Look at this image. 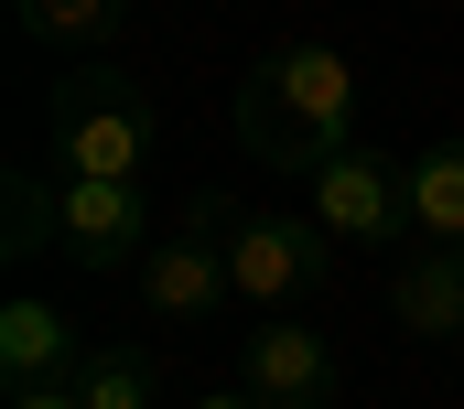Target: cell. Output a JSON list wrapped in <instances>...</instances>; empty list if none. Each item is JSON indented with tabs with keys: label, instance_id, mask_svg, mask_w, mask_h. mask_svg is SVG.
Listing matches in <instances>:
<instances>
[{
	"label": "cell",
	"instance_id": "obj_4",
	"mask_svg": "<svg viewBox=\"0 0 464 409\" xmlns=\"http://www.w3.org/2000/svg\"><path fill=\"white\" fill-rule=\"evenodd\" d=\"M130 281H140V312H151V323H217V312H237L227 248H217V226H206L195 204H184L173 237H151V259H140Z\"/></svg>",
	"mask_w": 464,
	"mask_h": 409
},
{
	"label": "cell",
	"instance_id": "obj_15",
	"mask_svg": "<svg viewBox=\"0 0 464 409\" xmlns=\"http://www.w3.org/2000/svg\"><path fill=\"white\" fill-rule=\"evenodd\" d=\"M195 409H270V399H248V388H206Z\"/></svg>",
	"mask_w": 464,
	"mask_h": 409
},
{
	"label": "cell",
	"instance_id": "obj_7",
	"mask_svg": "<svg viewBox=\"0 0 464 409\" xmlns=\"http://www.w3.org/2000/svg\"><path fill=\"white\" fill-rule=\"evenodd\" d=\"M54 204H65V259H76V270H140V259H151V195H140V184L54 173Z\"/></svg>",
	"mask_w": 464,
	"mask_h": 409
},
{
	"label": "cell",
	"instance_id": "obj_13",
	"mask_svg": "<svg viewBox=\"0 0 464 409\" xmlns=\"http://www.w3.org/2000/svg\"><path fill=\"white\" fill-rule=\"evenodd\" d=\"M0 215H11V270H33L44 248H65V204H54V173H11L0 184Z\"/></svg>",
	"mask_w": 464,
	"mask_h": 409
},
{
	"label": "cell",
	"instance_id": "obj_12",
	"mask_svg": "<svg viewBox=\"0 0 464 409\" xmlns=\"http://www.w3.org/2000/svg\"><path fill=\"white\" fill-rule=\"evenodd\" d=\"M76 399H87V409H151V399H162V356H151V345H87Z\"/></svg>",
	"mask_w": 464,
	"mask_h": 409
},
{
	"label": "cell",
	"instance_id": "obj_11",
	"mask_svg": "<svg viewBox=\"0 0 464 409\" xmlns=\"http://www.w3.org/2000/svg\"><path fill=\"white\" fill-rule=\"evenodd\" d=\"M119 11H130V0H11V22H22L33 43H54V54H109Z\"/></svg>",
	"mask_w": 464,
	"mask_h": 409
},
{
	"label": "cell",
	"instance_id": "obj_5",
	"mask_svg": "<svg viewBox=\"0 0 464 409\" xmlns=\"http://www.w3.org/2000/svg\"><path fill=\"white\" fill-rule=\"evenodd\" d=\"M314 226H324L335 248H389V237H411V184H400V162H389V151H335V162L314 173Z\"/></svg>",
	"mask_w": 464,
	"mask_h": 409
},
{
	"label": "cell",
	"instance_id": "obj_6",
	"mask_svg": "<svg viewBox=\"0 0 464 409\" xmlns=\"http://www.w3.org/2000/svg\"><path fill=\"white\" fill-rule=\"evenodd\" d=\"M237 388L270 409H335V345L303 323V312H270V323H248V345H237Z\"/></svg>",
	"mask_w": 464,
	"mask_h": 409
},
{
	"label": "cell",
	"instance_id": "obj_9",
	"mask_svg": "<svg viewBox=\"0 0 464 409\" xmlns=\"http://www.w3.org/2000/svg\"><path fill=\"white\" fill-rule=\"evenodd\" d=\"M389 312L421 345H464V248H411L400 281H389Z\"/></svg>",
	"mask_w": 464,
	"mask_h": 409
},
{
	"label": "cell",
	"instance_id": "obj_2",
	"mask_svg": "<svg viewBox=\"0 0 464 409\" xmlns=\"http://www.w3.org/2000/svg\"><path fill=\"white\" fill-rule=\"evenodd\" d=\"M44 129H54V173H87V184H140L162 119H151V87L130 65H76L54 76L44 98Z\"/></svg>",
	"mask_w": 464,
	"mask_h": 409
},
{
	"label": "cell",
	"instance_id": "obj_14",
	"mask_svg": "<svg viewBox=\"0 0 464 409\" xmlns=\"http://www.w3.org/2000/svg\"><path fill=\"white\" fill-rule=\"evenodd\" d=\"M0 409H87V399H76V377H54V388H11Z\"/></svg>",
	"mask_w": 464,
	"mask_h": 409
},
{
	"label": "cell",
	"instance_id": "obj_10",
	"mask_svg": "<svg viewBox=\"0 0 464 409\" xmlns=\"http://www.w3.org/2000/svg\"><path fill=\"white\" fill-rule=\"evenodd\" d=\"M400 184H411V226H421V248H464V140L411 151Z\"/></svg>",
	"mask_w": 464,
	"mask_h": 409
},
{
	"label": "cell",
	"instance_id": "obj_1",
	"mask_svg": "<svg viewBox=\"0 0 464 409\" xmlns=\"http://www.w3.org/2000/svg\"><path fill=\"white\" fill-rule=\"evenodd\" d=\"M237 151L314 184L335 151H356V65L335 43H270L237 76Z\"/></svg>",
	"mask_w": 464,
	"mask_h": 409
},
{
	"label": "cell",
	"instance_id": "obj_3",
	"mask_svg": "<svg viewBox=\"0 0 464 409\" xmlns=\"http://www.w3.org/2000/svg\"><path fill=\"white\" fill-rule=\"evenodd\" d=\"M195 215L217 226V248H227V281H237V302H259V312H314L324 302V226L314 215H270V204H248L237 215L227 195H195Z\"/></svg>",
	"mask_w": 464,
	"mask_h": 409
},
{
	"label": "cell",
	"instance_id": "obj_8",
	"mask_svg": "<svg viewBox=\"0 0 464 409\" xmlns=\"http://www.w3.org/2000/svg\"><path fill=\"white\" fill-rule=\"evenodd\" d=\"M76 366H87V345H76V323L54 302H33V291L0 302V377H11V388H54V377H76Z\"/></svg>",
	"mask_w": 464,
	"mask_h": 409
},
{
	"label": "cell",
	"instance_id": "obj_16",
	"mask_svg": "<svg viewBox=\"0 0 464 409\" xmlns=\"http://www.w3.org/2000/svg\"><path fill=\"white\" fill-rule=\"evenodd\" d=\"M454 356H464V345H454Z\"/></svg>",
	"mask_w": 464,
	"mask_h": 409
}]
</instances>
